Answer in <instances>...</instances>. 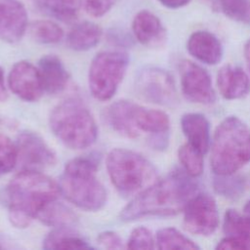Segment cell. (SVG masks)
Wrapping results in <instances>:
<instances>
[{"mask_svg":"<svg viewBox=\"0 0 250 250\" xmlns=\"http://www.w3.org/2000/svg\"><path fill=\"white\" fill-rule=\"evenodd\" d=\"M198 189L197 183L186 171L174 169L136 194L121 210L120 219L132 222L144 217H169L184 211Z\"/></svg>","mask_w":250,"mask_h":250,"instance_id":"6da1fadb","label":"cell"},{"mask_svg":"<svg viewBox=\"0 0 250 250\" xmlns=\"http://www.w3.org/2000/svg\"><path fill=\"white\" fill-rule=\"evenodd\" d=\"M59 185L47 175L25 169L7 185L4 197L9 208V220L18 229H24L50 201L58 198Z\"/></svg>","mask_w":250,"mask_h":250,"instance_id":"7a4b0ae2","label":"cell"},{"mask_svg":"<svg viewBox=\"0 0 250 250\" xmlns=\"http://www.w3.org/2000/svg\"><path fill=\"white\" fill-rule=\"evenodd\" d=\"M98 154L75 157L65 165L59 181L60 193L85 211H98L106 203V190L97 178Z\"/></svg>","mask_w":250,"mask_h":250,"instance_id":"3957f363","label":"cell"},{"mask_svg":"<svg viewBox=\"0 0 250 250\" xmlns=\"http://www.w3.org/2000/svg\"><path fill=\"white\" fill-rule=\"evenodd\" d=\"M250 161V130L236 116L226 117L212 143L211 168L215 175L232 174Z\"/></svg>","mask_w":250,"mask_h":250,"instance_id":"277c9868","label":"cell"},{"mask_svg":"<svg viewBox=\"0 0 250 250\" xmlns=\"http://www.w3.org/2000/svg\"><path fill=\"white\" fill-rule=\"evenodd\" d=\"M49 125L53 134L71 149L87 148L98 138L95 118L78 98H68L57 104L50 114Z\"/></svg>","mask_w":250,"mask_h":250,"instance_id":"5b68a950","label":"cell"},{"mask_svg":"<svg viewBox=\"0 0 250 250\" xmlns=\"http://www.w3.org/2000/svg\"><path fill=\"white\" fill-rule=\"evenodd\" d=\"M105 166L111 184L123 196H135L155 182L156 170L142 154L127 148H113Z\"/></svg>","mask_w":250,"mask_h":250,"instance_id":"8992f818","label":"cell"},{"mask_svg":"<svg viewBox=\"0 0 250 250\" xmlns=\"http://www.w3.org/2000/svg\"><path fill=\"white\" fill-rule=\"evenodd\" d=\"M129 64V57L121 51H104L97 54L90 64L88 85L92 96L108 101L116 93Z\"/></svg>","mask_w":250,"mask_h":250,"instance_id":"52a82bcc","label":"cell"},{"mask_svg":"<svg viewBox=\"0 0 250 250\" xmlns=\"http://www.w3.org/2000/svg\"><path fill=\"white\" fill-rule=\"evenodd\" d=\"M139 95L147 102L163 106L178 104V93L171 74L165 69L147 67L143 69L136 80Z\"/></svg>","mask_w":250,"mask_h":250,"instance_id":"ba28073f","label":"cell"},{"mask_svg":"<svg viewBox=\"0 0 250 250\" xmlns=\"http://www.w3.org/2000/svg\"><path fill=\"white\" fill-rule=\"evenodd\" d=\"M184 226L194 234H212L219 226V211L215 199L207 193L194 194L184 208Z\"/></svg>","mask_w":250,"mask_h":250,"instance_id":"9c48e42d","label":"cell"},{"mask_svg":"<svg viewBox=\"0 0 250 250\" xmlns=\"http://www.w3.org/2000/svg\"><path fill=\"white\" fill-rule=\"evenodd\" d=\"M181 87L184 96L190 102L210 104L216 100L209 73L200 65L184 60L180 62Z\"/></svg>","mask_w":250,"mask_h":250,"instance_id":"30bf717a","label":"cell"},{"mask_svg":"<svg viewBox=\"0 0 250 250\" xmlns=\"http://www.w3.org/2000/svg\"><path fill=\"white\" fill-rule=\"evenodd\" d=\"M8 85L18 98L25 102H36L44 93L39 69L26 61H20L12 66Z\"/></svg>","mask_w":250,"mask_h":250,"instance_id":"8fae6325","label":"cell"},{"mask_svg":"<svg viewBox=\"0 0 250 250\" xmlns=\"http://www.w3.org/2000/svg\"><path fill=\"white\" fill-rule=\"evenodd\" d=\"M18 156L26 169L46 168L57 162V155L37 134L24 131L19 134L16 142Z\"/></svg>","mask_w":250,"mask_h":250,"instance_id":"7c38bea8","label":"cell"},{"mask_svg":"<svg viewBox=\"0 0 250 250\" xmlns=\"http://www.w3.org/2000/svg\"><path fill=\"white\" fill-rule=\"evenodd\" d=\"M27 27V12L20 0H0V39L19 42Z\"/></svg>","mask_w":250,"mask_h":250,"instance_id":"4fadbf2b","label":"cell"},{"mask_svg":"<svg viewBox=\"0 0 250 250\" xmlns=\"http://www.w3.org/2000/svg\"><path fill=\"white\" fill-rule=\"evenodd\" d=\"M136 107L137 104L131 101H116L104 109V121L119 135L131 139L137 138L140 132L135 126Z\"/></svg>","mask_w":250,"mask_h":250,"instance_id":"5bb4252c","label":"cell"},{"mask_svg":"<svg viewBox=\"0 0 250 250\" xmlns=\"http://www.w3.org/2000/svg\"><path fill=\"white\" fill-rule=\"evenodd\" d=\"M132 30L137 41L146 47L160 46L166 40V30L161 21L147 10H142L135 15Z\"/></svg>","mask_w":250,"mask_h":250,"instance_id":"9a60e30c","label":"cell"},{"mask_svg":"<svg viewBox=\"0 0 250 250\" xmlns=\"http://www.w3.org/2000/svg\"><path fill=\"white\" fill-rule=\"evenodd\" d=\"M187 49L194 59L209 65L217 64L224 53L218 37L206 30L191 33L187 42Z\"/></svg>","mask_w":250,"mask_h":250,"instance_id":"2e32d148","label":"cell"},{"mask_svg":"<svg viewBox=\"0 0 250 250\" xmlns=\"http://www.w3.org/2000/svg\"><path fill=\"white\" fill-rule=\"evenodd\" d=\"M217 84L221 95L226 100H238L250 92V80L239 66L225 65L217 75Z\"/></svg>","mask_w":250,"mask_h":250,"instance_id":"e0dca14e","label":"cell"},{"mask_svg":"<svg viewBox=\"0 0 250 250\" xmlns=\"http://www.w3.org/2000/svg\"><path fill=\"white\" fill-rule=\"evenodd\" d=\"M44 91L49 94L62 92L69 80V74L59 57L56 55L43 56L38 62Z\"/></svg>","mask_w":250,"mask_h":250,"instance_id":"ac0fdd59","label":"cell"},{"mask_svg":"<svg viewBox=\"0 0 250 250\" xmlns=\"http://www.w3.org/2000/svg\"><path fill=\"white\" fill-rule=\"evenodd\" d=\"M181 127L188 144L205 154L210 147V123L201 113L189 112L182 116Z\"/></svg>","mask_w":250,"mask_h":250,"instance_id":"d6986e66","label":"cell"},{"mask_svg":"<svg viewBox=\"0 0 250 250\" xmlns=\"http://www.w3.org/2000/svg\"><path fill=\"white\" fill-rule=\"evenodd\" d=\"M102 35L103 30L99 24L92 21H82L68 32L66 44L73 51H88L99 44Z\"/></svg>","mask_w":250,"mask_h":250,"instance_id":"ffe728a7","label":"cell"},{"mask_svg":"<svg viewBox=\"0 0 250 250\" xmlns=\"http://www.w3.org/2000/svg\"><path fill=\"white\" fill-rule=\"evenodd\" d=\"M36 218L44 225L57 228H73L77 223L76 214L66 205L57 199L47 203L37 214Z\"/></svg>","mask_w":250,"mask_h":250,"instance_id":"44dd1931","label":"cell"},{"mask_svg":"<svg viewBox=\"0 0 250 250\" xmlns=\"http://www.w3.org/2000/svg\"><path fill=\"white\" fill-rule=\"evenodd\" d=\"M135 126L139 132L143 131L156 134L169 131L170 120L164 111L146 108L137 104L135 111Z\"/></svg>","mask_w":250,"mask_h":250,"instance_id":"7402d4cb","label":"cell"},{"mask_svg":"<svg viewBox=\"0 0 250 250\" xmlns=\"http://www.w3.org/2000/svg\"><path fill=\"white\" fill-rule=\"evenodd\" d=\"M44 249L86 250L93 247L86 240L72 231L71 228H57L43 240Z\"/></svg>","mask_w":250,"mask_h":250,"instance_id":"603a6c76","label":"cell"},{"mask_svg":"<svg viewBox=\"0 0 250 250\" xmlns=\"http://www.w3.org/2000/svg\"><path fill=\"white\" fill-rule=\"evenodd\" d=\"M35 2L43 11L62 21H72L82 5V0H35Z\"/></svg>","mask_w":250,"mask_h":250,"instance_id":"cb8c5ba5","label":"cell"},{"mask_svg":"<svg viewBox=\"0 0 250 250\" xmlns=\"http://www.w3.org/2000/svg\"><path fill=\"white\" fill-rule=\"evenodd\" d=\"M227 174L216 175L213 180V188L216 193L227 199H237L245 191L246 182L243 177Z\"/></svg>","mask_w":250,"mask_h":250,"instance_id":"d4e9b609","label":"cell"},{"mask_svg":"<svg viewBox=\"0 0 250 250\" xmlns=\"http://www.w3.org/2000/svg\"><path fill=\"white\" fill-rule=\"evenodd\" d=\"M156 246L161 250L168 249H188L194 250L200 247L174 228H164L156 233Z\"/></svg>","mask_w":250,"mask_h":250,"instance_id":"484cf974","label":"cell"},{"mask_svg":"<svg viewBox=\"0 0 250 250\" xmlns=\"http://www.w3.org/2000/svg\"><path fill=\"white\" fill-rule=\"evenodd\" d=\"M29 32L32 39L40 44H55L63 37L62 28L58 23L48 20L33 21L30 24Z\"/></svg>","mask_w":250,"mask_h":250,"instance_id":"4316f807","label":"cell"},{"mask_svg":"<svg viewBox=\"0 0 250 250\" xmlns=\"http://www.w3.org/2000/svg\"><path fill=\"white\" fill-rule=\"evenodd\" d=\"M203 154L191 146L188 143L179 147V160L184 170L192 178L199 177L203 173Z\"/></svg>","mask_w":250,"mask_h":250,"instance_id":"83f0119b","label":"cell"},{"mask_svg":"<svg viewBox=\"0 0 250 250\" xmlns=\"http://www.w3.org/2000/svg\"><path fill=\"white\" fill-rule=\"evenodd\" d=\"M219 8L229 19L250 25V0H219Z\"/></svg>","mask_w":250,"mask_h":250,"instance_id":"f1b7e54d","label":"cell"},{"mask_svg":"<svg viewBox=\"0 0 250 250\" xmlns=\"http://www.w3.org/2000/svg\"><path fill=\"white\" fill-rule=\"evenodd\" d=\"M19 161L16 144L5 135L0 134V174L11 172Z\"/></svg>","mask_w":250,"mask_h":250,"instance_id":"f546056e","label":"cell"},{"mask_svg":"<svg viewBox=\"0 0 250 250\" xmlns=\"http://www.w3.org/2000/svg\"><path fill=\"white\" fill-rule=\"evenodd\" d=\"M223 229L228 235L250 236V229L242 214L234 209H229L225 213Z\"/></svg>","mask_w":250,"mask_h":250,"instance_id":"4dcf8cb0","label":"cell"},{"mask_svg":"<svg viewBox=\"0 0 250 250\" xmlns=\"http://www.w3.org/2000/svg\"><path fill=\"white\" fill-rule=\"evenodd\" d=\"M126 247L128 249H153L154 239L150 230L145 227L134 229L129 236Z\"/></svg>","mask_w":250,"mask_h":250,"instance_id":"1f68e13d","label":"cell"},{"mask_svg":"<svg viewBox=\"0 0 250 250\" xmlns=\"http://www.w3.org/2000/svg\"><path fill=\"white\" fill-rule=\"evenodd\" d=\"M216 248L221 250L250 249V236L227 235L218 243Z\"/></svg>","mask_w":250,"mask_h":250,"instance_id":"d6a6232c","label":"cell"},{"mask_svg":"<svg viewBox=\"0 0 250 250\" xmlns=\"http://www.w3.org/2000/svg\"><path fill=\"white\" fill-rule=\"evenodd\" d=\"M114 0H84L86 12L94 18L104 16L112 8Z\"/></svg>","mask_w":250,"mask_h":250,"instance_id":"836d02e7","label":"cell"},{"mask_svg":"<svg viewBox=\"0 0 250 250\" xmlns=\"http://www.w3.org/2000/svg\"><path fill=\"white\" fill-rule=\"evenodd\" d=\"M98 244L105 249H121L123 248V241L121 237L114 231L106 230L101 232L97 237Z\"/></svg>","mask_w":250,"mask_h":250,"instance_id":"e575fe53","label":"cell"},{"mask_svg":"<svg viewBox=\"0 0 250 250\" xmlns=\"http://www.w3.org/2000/svg\"><path fill=\"white\" fill-rule=\"evenodd\" d=\"M169 131L161 132L156 134H150L148 139V145L155 150H164L169 145Z\"/></svg>","mask_w":250,"mask_h":250,"instance_id":"d590c367","label":"cell"},{"mask_svg":"<svg viewBox=\"0 0 250 250\" xmlns=\"http://www.w3.org/2000/svg\"><path fill=\"white\" fill-rule=\"evenodd\" d=\"M163 6L169 9H179L188 5L191 0H158Z\"/></svg>","mask_w":250,"mask_h":250,"instance_id":"8d00e7d4","label":"cell"},{"mask_svg":"<svg viewBox=\"0 0 250 250\" xmlns=\"http://www.w3.org/2000/svg\"><path fill=\"white\" fill-rule=\"evenodd\" d=\"M8 98V92L4 82V71L0 67V102H4Z\"/></svg>","mask_w":250,"mask_h":250,"instance_id":"74e56055","label":"cell"},{"mask_svg":"<svg viewBox=\"0 0 250 250\" xmlns=\"http://www.w3.org/2000/svg\"><path fill=\"white\" fill-rule=\"evenodd\" d=\"M244 219H245V222L247 224V226L249 227L250 229V199L247 201V203L245 204L244 208H243V213H242Z\"/></svg>","mask_w":250,"mask_h":250,"instance_id":"f35d334b","label":"cell"},{"mask_svg":"<svg viewBox=\"0 0 250 250\" xmlns=\"http://www.w3.org/2000/svg\"><path fill=\"white\" fill-rule=\"evenodd\" d=\"M244 57H245V60H246V62H247V66H248L249 71H250V39L245 43V46H244Z\"/></svg>","mask_w":250,"mask_h":250,"instance_id":"ab89813d","label":"cell"},{"mask_svg":"<svg viewBox=\"0 0 250 250\" xmlns=\"http://www.w3.org/2000/svg\"><path fill=\"white\" fill-rule=\"evenodd\" d=\"M0 248H1V246H0Z\"/></svg>","mask_w":250,"mask_h":250,"instance_id":"60d3db41","label":"cell"}]
</instances>
